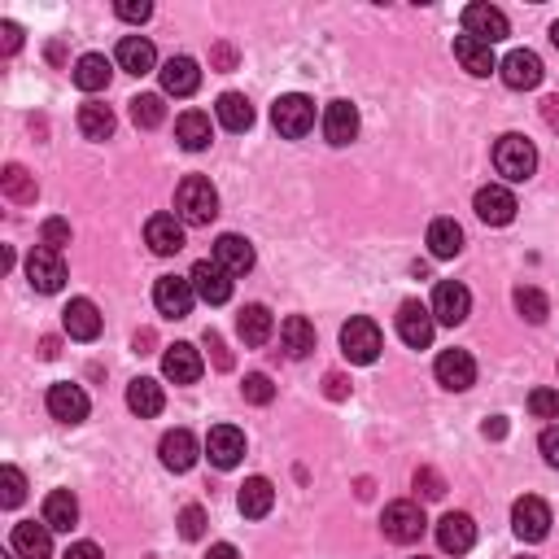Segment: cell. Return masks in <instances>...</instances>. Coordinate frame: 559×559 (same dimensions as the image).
Returning <instances> with one entry per match:
<instances>
[{
    "label": "cell",
    "instance_id": "48",
    "mask_svg": "<svg viewBox=\"0 0 559 559\" xmlns=\"http://www.w3.org/2000/svg\"><path fill=\"white\" fill-rule=\"evenodd\" d=\"M415 490H420L424 498H442L446 494V481L437 477L433 468H420V472H415Z\"/></svg>",
    "mask_w": 559,
    "mask_h": 559
},
{
    "label": "cell",
    "instance_id": "16",
    "mask_svg": "<svg viewBox=\"0 0 559 559\" xmlns=\"http://www.w3.org/2000/svg\"><path fill=\"white\" fill-rule=\"evenodd\" d=\"M188 280H193V289H197V297L206 306H223L232 297V276L214 263V258H201V263L188 271Z\"/></svg>",
    "mask_w": 559,
    "mask_h": 559
},
{
    "label": "cell",
    "instance_id": "31",
    "mask_svg": "<svg viewBox=\"0 0 559 559\" xmlns=\"http://www.w3.org/2000/svg\"><path fill=\"white\" fill-rule=\"evenodd\" d=\"M127 407H132L140 420H153V415H162V407H166L162 385H158V380H149V376H136L132 385H127Z\"/></svg>",
    "mask_w": 559,
    "mask_h": 559
},
{
    "label": "cell",
    "instance_id": "45",
    "mask_svg": "<svg viewBox=\"0 0 559 559\" xmlns=\"http://www.w3.org/2000/svg\"><path fill=\"white\" fill-rule=\"evenodd\" d=\"M40 236H44V245L62 254V245H70V223H66V219H44Z\"/></svg>",
    "mask_w": 559,
    "mask_h": 559
},
{
    "label": "cell",
    "instance_id": "33",
    "mask_svg": "<svg viewBox=\"0 0 559 559\" xmlns=\"http://www.w3.org/2000/svg\"><path fill=\"white\" fill-rule=\"evenodd\" d=\"M280 341H284V354L289 359H306L315 350V324L306 315H289L280 324Z\"/></svg>",
    "mask_w": 559,
    "mask_h": 559
},
{
    "label": "cell",
    "instance_id": "47",
    "mask_svg": "<svg viewBox=\"0 0 559 559\" xmlns=\"http://www.w3.org/2000/svg\"><path fill=\"white\" fill-rule=\"evenodd\" d=\"M114 14L123 18V22H149L153 5H149V0H118V5H114Z\"/></svg>",
    "mask_w": 559,
    "mask_h": 559
},
{
    "label": "cell",
    "instance_id": "46",
    "mask_svg": "<svg viewBox=\"0 0 559 559\" xmlns=\"http://www.w3.org/2000/svg\"><path fill=\"white\" fill-rule=\"evenodd\" d=\"M180 533L188 542H197L201 533H206V511H201V507H184L180 511Z\"/></svg>",
    "mask_w": 559,
    "mask_h": 559
},
{
    "label": "cell",
    "instance_id": "5",
    "mask_svg": "<svg viewBox=\"0 0 559 559\" xmlns=\"http://www.w3.org/2000/svg\"><path fill=\"white\" fill-rule=\"evenodd\" d=\"M424 511L407 503V498H398V503H389L385 511H380V529H385V538L389 542H398V546H411V542H420L424 538Z\"/></svg>",
    "mask_w": 559,
    "mask_h": 559
},
{
    "label": "cell",
    "instance_id": "55",
    "mask_svg": "<svg viewBox=\"0 0 559 559\" xmlns=\"http://www.w3.org/2000/svg\"><path fill=\"white\" fill-rule=\"evenodd\" d=\"M206 559H241V551H236L232 542H214L210 551H206Z\"/></svg>",
    "mask_w": 559,
    "mask_h": 559
},
{
    "label": "cell",
    "instance_id": "6",
    "mask_svg": "<svg viewBox=\"0 0 559 559\" xmlns=\"http://www.w3.org/2000/svg\"><path fill=\"white\" fill-rule=\"evenodd\" d=\"M27 280H31V289H40V293H62L66 258L57 254V249H49V245H35L31 258H27Z\"/></svg>",
    "mask_w": 559,
    "mask_h": 559
},
{
    "label": "cell",
    "instance_id": "11",
    "mask_svg": "<svg viewBox=\"0 0 559 559\" xmlns=\"http://www.w3.org/2000/svg\"><path fill=\"white\" fill-rule=\"evenodd\" d=\"M428 311H433L437 324L459 328L463 319L472 315V293L463 289V284H455V280H442V284L433 289V306H428Z\"/></svg>",
    "mask_w": 559,
    "mask_h": 559
},
{
    "label": "cell",
    "instance_id": "44",
    "mask_svg": "<svg viewBox=\"0 0 559 559\" xmlns=\"http://www.w3.org/2000/svg\"><path fill=\"white\" fill-rule=\"evenodd\" d=\"M529 411L538 415V420H559V389H533Z\"/></svg>",
    "mask_w": 559,
    "mask_h": 559
},
{
    "label": "cell",
    "instance_id": "32",
    "mask_svg": "<svg viewBox=\"0 0 559 559\" xmlns=\"http://www.w3.org/2000/svg\"><path fill=\"white\" fill-rule=\"evenodd\" d=\"M44 525H49L53 533H70L79 525V498L70 490H53L49 498H44Z\"/></svg>",
    "mask_w": 559,
    "mask_h": 559
},
{
    "label": "cell",
    "instance_id": "36",
    "mask_svg": "<svg viewBox=\"0 0 559 559\" xmlns=\"http://www.w3.org/2000/svg\"><path fill=\"white\" fill-rule=\"evenodd\" d=\"M175 136H180V145L188 149V153H201V149H210V118L201 114V110H188V114H180L175 118Z\"/></svg>",
    "mask_w": 559,
    "mask_h": 559
},
{
    "label": "cell",
    "instance_id": "42",
    "mask_svg": "<svg viewBox=\"0 0 559 559\" xmlns=\"http://www.w3.org/2000/svg\"><path fill=\"white\" fill-rule=\"evenodd\" d=\"M241 394H245V402H254V407H267V402L276 398V385H271V376H263V372H254V376H245Z\"/></svg>",
    "mask_w": 559,
    "mask_h": 559
},
{
    "label": "cell",
    "instance_id": "22",
    "mask_svg": "<svg viewBox=\"0 0 559 559\" xmlns=\"http://www.w3.org/2000/svg\"><path fill=\"white\" fill-rule=\"evenodd\" d=\"M62 328L70 341H97L101 337V311L97 302H88V297H75V302L62 311Z\"/></svg>",
    "mask_w": 559,
    "mask_h": 559
},
{
    "label": "cell",
    "instance_id": "54",
    "mask_svg": "<svg viewBox=\"0 0 559 559\" xmlns=\"http://www.w3.org/2000/svg\"><path fill=\"white\" fill-rule=\"evenodd\" d=\"M62 559H105V555H101L97 542H75V546H66Z\"/></svg>",
    "mask_w": 559,
    "mask_h": 559
},
{
    "label": "cell",
    "instance_id": "19",
    "mask_svg": "<svg viewBox=\"0 0 559 559\" xmlns=\"http://www.w3.org/2000/svg\"><path fill=\"white\" fill-rule=\"evenodd\" d=\"M88 394H83L79 385H70V380H57V385L49 389V415L62 424H83L88 420Z\"/></svg>",
    "mask_w": 559,
    "mask_h": 559
},
{
    "label": "cell",
    "instance_id": "14",
    "mask_svg": "<svg viewBox=\"0 0 559 559\" xmlns=\"http://www.w3.org/2000/svg\"><path fill=\"white\" fill-rule=\"evenodd\" d=\"M206 455H210V463L219 472H232L236 463L245 459V433L241 428H232V424H214L206 433Z\"/></svg>",
    "mask_w": 559,
    "mask_h": 559
},
{
    "label": "cell",
    "instance_id": "39",
    "mask_svg": "<svg viewBox=\"0 0 559 559\" xmlns=\"http://www.w3.org/2000/svg\"><path fill=\"white\" fill-rule=\"evenodd\" d=\"M79 132L88 140H110L114 136V110L110 105H97V101L79 105Z\"/></svg>",
    "mask_w": 559,
    "mask_h": 559
},
{
    "label": "cell",
    "instance_id": "17",
    "mask_svg": "<svg viewBox=\"0 0 559 559\" xmlns=\"http://www.w3.org/2000/svg\"><path fill=\"white\" fill-rule=\"evenodd\" d=\"M472 210H477V219L481 223H490V228H507L511 219H516V197H511V188H503V184H485L481 193H477V201H472Z\"/></svg>",
    "mask_w": 559,
    "mask_h": 559
},
{
    "label": "cell",
    "instance_id": "26",
    "mask_svg": "<svg viewBox=\"0 0 559 559\" xmlns=\"http://www.w3.org/2000/svg\"><path fill=\"white\" fill-rule=\"evenodd\" d=\"M158 75H162V92H171V97H193L201 88V66L193 57H171Z\"/></svg>",
    "mask_w": 559,
    "mask_h": 559
},
{
    "label": "cell",
    "instance_id": "50",
    "mask_svg": "<svg viewBox=\"0 0 559 559\" xmlns=\"http://www.w3.org/2000/svg\"><path fill=\"white\" fill-rule=\"evenodd\" d=\"M538 450H542V459L551 463V468H559V424H555V428H546L542 442H538Z\"/></svg>",
    "mask_w": 559,
    "mask_h": 559
},
{
    "label": "cell",
    "instance_id": "56",
    "mask_svg": "<svg viewBox=\"0 0 559 559\" xmlns=\"http://www.w3.org/2000/svg\"><path fill=\"white\" fill-rule=\"evenodd\" d=\"M481 433H485V437H507V420H503V415H494V420L481 424Z\"/></svg>",
    "mask_w": 559,
    "mask_h": 559
},
{
    "label": "cell",
    "instance_id": "2",
    "mask_svg": "<svg viewBox=\"0 0 559 559\" xmlns=\"http://www.w3.org/2000/svg\"><path fill=\"white\" fill-rule=\"evenodd\" d=\"M494 166H498V175H503V180L525 184L529 175L538 171V149H533V140H525L520 132H507L494 145Z\"/></svg>",
    "mask_w": 559,
    "mask_h": 559
},
{
    "label": "cell",
    "instance_id": "59",
    "mask_svg": "<svg viewBox=\"0 0 559 559\" xmlns=\"http://www.w3.org/2000/svg\"><path fill=\"white\" fill-rule=\"evenodd\" d=\"M551 44H555V49H559V18L551 22Z\"/></svg>",
    "mask_w": 559,
    "mask_h": 559
},
{
    "label": "cell",
    "instance_id": "58",
    "mask_svg": "<svg viewBox=\"0 0 559 559\" xmlns=\"http://www.w3.org/2000/svg\"><path fill=\"white\" fill-rule=\"evenodd\" d=\"M40 354H44V359H57V337H44L40 341Z\"/></svg>",
    "mask_w": 559,
    "mask_h": 559
},
{
    "label": "cell",
    "instance_id": "40",
    "mask_svg": "<svg viewBox=\"0 0 559 559\" xmlns=\"http://www.w3.org/2000/svg\"><path fill=\"white\" fill-rule=\"evenodd\" d=\"M511 302H516V311L529 319V324H546V315H551V302H546L542 289H533V284H520L516 293H511Z\"/></svg>",
    "mask_w": 559,
    "mask_h": 559
},
{
    "label": "cell",
    "instance_id": "60",
    "mask_svg": "<svg viewBox=\"0 0 559 559\" xmlns=\"http://www.w3.org/2000/svg\"><path fill=\"white\" fill-rule=\"evenodd\" d=\"M520 559H533V555H520Z\"/></svg>",
    "mask_w": 559,
    "mask_h": 559
},
{
    "label": "cell",
    "instance_id": "37",
    "mask_svg": "<svg viewBox=\"0 0 559 559\" xmlns=\"http://www.w3.org/2000/svg\"><path fill=\"white\" fill-rule=\"evenodd\" d=\"M463 249V228L455 219H433L428 223V254L433 258H455Z\"/></svg>",
    "mask_w": 559,
    "mask_h": 559
},
{
    "label": "cell",
    "instance_id": "23",
    "mask_svg": "<svg viewBox=\"0 0 559 559\" xmlns=\"http://www.w3.org/2000/svg\"><path fill=\"white\" fill-rule=\"evenodd\" d=\"M145 241H149L153 254H162V258L180 254V249H184V223H180V214H153V219L145 223Z\"/></svg>",
    "mask_w": 559,
    "mask_h": 559
},
{
    "label": "cell",
    "instance_id": "3",
    "mask_svg": "<svg viewBox=\"0 0 559 559\" xmlns=\"http://www.w3.org/2000/svg\"><path fill=\"white\" fill-rule=\"evenodd\" d=\"M380 350H385V337H380V328L372 324V319H363V315H354L346 328H341V354H346L350 363H376L380 359Z\"/></svg>",
    "mask_w": 559,
    "mask_h": 559
},
{
    "label": "cell",
    "instance_id": "4",
    "mask_svg": "<svg viewBox=\"0 0 559 559\" xmlns=\"http://www.w3.org/2000/svg\"><path fill=\"white\" fill-rule=\"evenodd\" d=\"M271 123H276V132L284 140H302L315 127V101L302 97V92H289V97L271 105Z\"/></svg>",
    "mask_w": 559,
    "mask_h": 559
},
{
    "label": "cell",
    "instance_id": "57",
    "mask_svg": "<svg viewBox=\"0 0 559 559\" xmlns=\"http://www.w3.org/2000/svg\"><path fill=\"white\" fill-rule=\"evenodd\" d=\"M542 114H546V123H551V127H559V97H546L542 101Z\"/></svg>",
    "mask_w": 559,
    "mask_h": 559
},
{
    "label": "cell",
    "instance_id": "41",
    "mask_svg": "<svg viewBox=\"0 0 559 559\" xmlns=\"http://www.w3.org/2000/svg\"><path fill=\"white\" fill-rule=\"evenodd\" d=\"M162 118H166V101L158 97V92H140V97H132V123L136 127H162Z\"/></svg>",
    "mask_w": 559,
    "mask_h": 559
},
{
    "label": "cell",
    "instance_id": "34",
    "mask_svg": "<svg viewBox=\"0 0 559 559\" xmlns=\"http://www.w3.org/2000/svg\"><path fill=\"white\" fill-rule=\"evenodd\" d=\"M110 79H114V66L101 53H83L75 62V88H83V92H105Z\"/></svg>",
    "mask_w": 559,
    "mask_h": 559
},
{
    "label": "cell",
    "instance_id": "20",
    "mask_svg": "<svg viewBox=\"0 0 559 559\" xmlns=\"http://www.w3.org/2000/svg\"><path fill=\"white\" fill-rule=\"evenodd\" d=\"M9 546H14L18 559H49L53 555V529L44 525V520L40 525H35V520H18Z\"/></svg>",
    "mask_w": 559,
    "mask_h": 559
},
{
    "label": "cell",
    "instance_id": "10",
    "mask_svg": "<svg viewBox=\"0 0 559 559\" xmlns=\"http://www.w3.org/2000/svg\"><path fill=\"white\" fill-rule=\"evenodd\" d=\"M193 302H197V289L188 276H162L153 284V306H158L166 319H184L193 311Z\"/></svg>",
    "mask_w": 559,
    "mask_h": 559
},
{
    "label": "cell",
    "instance_id": "8",
    "mask_svg": "<svg viewBox=\"0 0 559 559\" xmlns=\"http://www.w3.org/2000/svg\"><path fill=\"white\" fill-rule=\"evenodd\" d=\"M433 332H437V319H433V311H428L424 302H402L398 306V337L407 341L411 350H428L433 346Z\"/></svg>",
    "mask_w": 559,
    "mask_h": 559
},
{
    "label": "cell",
    "instance_id": "30",
    "mask_svg": "<svg viewBox=\"0 0 559 559\" xmlns=\"http://www.w3.org/2000/svg\"><path fill=\"white\" fill-rule=\"evenodd\" d=\"M455 57H459V66L468 70V75H494L498 62H494V49L490 44H481V40H472V35H455Z\"/></svg>",
    "mask_w": 559,
    "mask_h": 559
},
{
    "label": "cell",
    "instance_id": "13",
    "mask_svg": "<svg viewBox=\"0 0 559 559\" xmlns=\"http://www.w3.org/2000/svg\"><path fill=\"white\" fill-rule=\"evenodd\" d=\"M498 75H503V83L511 92H529V88H538L542 83V57L533 53V49H516V53H507L503 62H498Z\"/></svg>",
    "mask_w": 559,
    "mask_h": 559
},
{
    "label": "cell",
    "instance_id": "28",
    "mask_svg": "<svg viewBox=\"0 0 559 559\" xmlns=\"http://www.w3.org/2000/svg\"><path fill=\"white\" fill-rule=\"evenodd\" d=\"M118 66L127 70V75H149L153 66H158V49H153V40H145V35H123L118 40Z\"/></svg>",
    "mask_w": 559,
    "mask_h": 559
},
{
    "label": "cell",
    "instance_id": "38",
    "mask_svg": "<svg viewBox=\"0 0 559 559\" xmlns=\"http://www.w3.org/2000/svg\"><path fill=\"white\" fill-rule=\"evenodd\" d=\"M214 114H219V123L228 127V132H249V127H254V105H249L241 92H223Z\"/></svg>",
    "mask_w": 559,
    "mask_h": 559
},
{
    "label": "cell",
    "instance_id": "18",
    "mask_svg": "<svg viewBox=\"0 0 559 559\" xmlns=\"http://www.w3.org/2000/svg\"><path fill=\"white\" fill-rule=\"evenodd\" d=\"M162 376L171 380V385H193V380H201V350L188 346V341H175V346H166V354H162Z\"/></svg>",
    "mask_w": 559,
    "mask_h": 559
},
{
    "label": "cell",
    "instance_id": "27",
    "mask_svg": "<svg viewBox=\"0 0 559 559\" xmlns=\"http://www.w3.org/2000/svg\"><path fill=\"white\" fill-rule=\"evenodd\" d=\"M236 507H241L245 520H263L271 516V507H276V485L267 477H249L241 485V494H236Z\"/></svg>",
    "mask_w": 559,
    "mask_h": 559
},
{
    "label": "cell",
    "instance_id": "15",
    "mask_svg": "<svg viewBox=\"0 0 559 559\" xmlns=\"http://www.w3.org/2000/svg\"><path fill=\"white\" fill-rule=\"evenodd\" d=\"M437 546H442L446 555H468L472 546H477V520H472L468 511H446V516L437 520Z\"/></svg>",
    "mask_w": 559,
    "mask_h": 559
},
{
    "label": "cell",
    "instance_id": "51",
    "mask_svg": "<svg viewBox=\"0 0 559 559\" xmlns=\"http://www.w3.org/2000/svg\"><path fill=\"white\" fill-rule=\"evenodd\" d=\"M206 350H214V363H219L223 367V372H228V367H232V354H228V346H223V337H219V332H206Z\"/></svg>",
    "mask_w": 559,
    "mask_h": 559
},
{
    "label": "cell",
    "instance_id": "25",
    "mask_svg": "<svg viewBox=\"0 0 559 559\" xmlns=\"http://www.w3.org/2000/svg\"><path fill=\"white\" fill-rule=\"evenodd\" d=\"M214 263L228 271V276H245V271L254 267V245L236 232H223L219 241H214Z\"/></svg>",
    "mask_w": 559,
    "mask_h": 559
},
{
    "label": "cell",
    "instance_id": "53",
    "mask_svg": "<svg viewBox=\"0 0 559 559\" xmlns=\"http://www.w3.org/2000/svg\"><path fill=\"white\" fill-rule=\"evenodd\" d=\"M210 62H214V70H236V49L232 44H214Z\"/></svg>",
    "mask_w": 559,
    "mask_h": 559
},
{
    "label": "cell",
    "instance_id": "29",
    "mask_svg": "<svg viewBox=\"0 0 559 559\" xmlns=\"http://www.w3.org/2000/svg\"><path fill=\"white\" fill-rule=\"evenodd\" d=\"M271 332H276V319H271V311H267V306H245V311L241 315H236V337H241L245 341V346H267V341H271Z\"/></svg>",
    "mask_w": 559,
    "mask_h": 559
},
{
    "label": "cell",
    "instance_id": "49",
    "mask_svg": "<svg viewBox=\"0 0 559 559\" xmlns=\"http://www.w3.org/2000/svg\"><path fill=\"white\" fill-rule=\"evenodd\" d=\"M0 49H5V57H14L18 49H22V27L18 22H0Z\"/></svg>",
    "mask_w": 559,
    "mask_h": 559
},
{
    "label": "cell",
    "instance_id": "35",
    "mask_svg": "<svg viewBox=\"0 0 559 559\" xmlns=\"http://www.w3.org/2000/svg\"><path fill=\"white\" fill-rule=\"evenodd\" d=\"M0 184H5V197L14 201V206H35V197H40V184H35V175L27 171V166H18V162L5 166Z\"/></svg>",
    "mask_w": 559,
    "mask_h": 559
},
{
    "label": "cell",
    "instance_id": "52",
    "mask_svg": "<svg viewBox=\"0 0 559 559\" xmlns=\"http://www.w3.org/2000/svg\"><path fill=\"white\" fill-rule=\"evenodd\" d=\"M324 394H328L332 402H341V398L350 394V380L341 376V372H328V376H324Z\"/></svg>",
    "mask_w": 559,
    "mask_h": 559
},
{
    "label": "cell",
    "instance_id": "1",
    "mask_svg": "<svg viewBox=\"0 0 559 559\" xmlns=\"http://www.w3.org/2000/svg\"><path fill=\"white\" fill-rule=\"evenodd\" d=\"M175 214H180L184 228H206V223L219 214V193L206 175H188V180L175 188Z\"/></svg>",
    "mask_w": 559,
    "mask_h": 559
},
{
    "label": "cell",
    "instance_id": "24",
    "mask_svg": "<svg viewBox=\"0 0 559 559\" xmlns=\"http://www.w3.org/2000/svg\"><path fill=\"white\" fill-rule=\"evenodd\" d=\"M354 136H359V110H354L350 101H332L324 110V140L337 145V149H346Z\"/></svg>",
    "mask_w": 559,
    "mask_h": 559
},
{
    "label": "cell",
    "instance_id": "12",
    "mask_svg": "<svg viewBox=\"0 0 559 559\" xmlns=\"http://www.w3.org/2000/svg\"><path fill=\"white\" fill-rule=\"evenodd\" d=\"M433 372H437V385L450 389V394H463V389L477 385V359L468 350H442Z\"/></svg>",
    "mask_w": 559,
    "mask_h": 559
},
{
    "label": "cell",
    "instance_id": "7",
    "mask_svg": "<svg viewBox=\"0 0 559 559\" xmlns=\"http://www.w3.org/2000/svg\"><path fill=\"white\" fill-rule=\"evenodd\" d=\"M463 31H468L472 40H481V44H490V49H494L498 40H507L511 27H507V14L498 5H485V0H477V5L463 9Z\"/></svg>",
    "mask_w": 559,
    "mask_h": 559
},
{
    "label": "cell",
    "instance_id": "43",
    "mask_svg": "<svg viewBox=\"0 0 559 559\" xmlns=\"http://www.w3.org/2000/svg\"><path fill=\"white\" fill-rule=\"evenodd\" d=\"M0 490H5V494H0V503L18 507L22 498H27V477H22L18 468H5V472H0Z\"/></svg>",
    "mask_w": 559,
    "mask_h": 559
},
{
    "label": "cell",
    "instance_id": "9",
    "mask_svg": "<svg viewBox=\"0 0 559 559\" xmlns=\"http://www.w3.org/2000/svg\"><path fill=\"white\" fill-rule=\"evenodd\" d=\"M511 529H516L520 542H542L546 533H551V507L533 494L516 498V507H511Z\"/></svg>",
    "mask_w": 559,
    "mask_h": 559
},
{
    "label": "cell",
    "instance_id": "21",
    "mask_svg": "<svg viewBox=\"0 0 559 559\" xmlns=\"http://www.w3.org/2000/svg\"><path fill=\"white\" fill-rule=\"evenodd\" d=\"M158 455H162V468H166V472H188V468L197 463L201 446H197V437L188 433V428H171V433L162 437Z\"/></svg>",
    "mask_w": 559,
    "mask_h": 559
}]
</instances>
